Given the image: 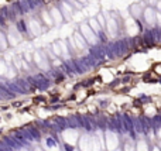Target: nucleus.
Returning a JSON list of instances; mask_svg holds the SVG:
<instances>
[{
  "label": "nucleus",
  "instance_id": "1",
  "mask_svg": "<svg viewBox=\"0 0 161 151\" xmlns=\"http://www.w3.org/2000/svg\"><path fill=\"white\" fill-rule=\"evenodd\" d=\"M50 1H52V0H43V3H50Z\"/></svg>",
  "mask_w": 161,
  "mask_h": 151
}]
</instances>
